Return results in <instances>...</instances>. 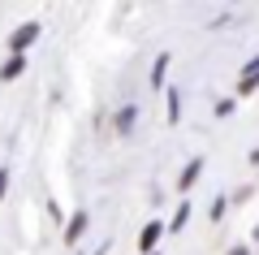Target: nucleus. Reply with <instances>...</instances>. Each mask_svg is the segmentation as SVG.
<instances>
[{
    "mask_svg": "<svg viewBox=\"0 0 259 255\" xmlns=\"http://www.w3.org/2000/svg\"><path fill=\"white\" fill-rule=\"evenodd\" d=\"M39 39V22H22L18 30L9 35V56H26V48Z\"/></svg>",
    "mask_w": 259,
    "mask_h": 255,
    "instance_id": "1",
    "label": "nucleus"
},
{
    "mask_svg": "<svg viewBox=\"0 0 259 255\" xmlns=\"http://www.w3.org/2000/svg\"><path fill=\"white\" fill-rule=\"evenodd\" d=\"M160 238H164V221H147V225L139 229V255H156Z\"/></svg>",
    "mask_w": 259,
    "mask_h": 255,
    "instance_id": "2",
    "label": "nucleus"
},
{
    "mask_svg": "<svg viewBox=\"0 0 259 255\" xmlns=\"http://www.w3.org/2000/svg\"><path fill=\"white\" fill-rule=\"evenodd\" d=\"M87 225H91V216H87V212L78 208L74 216L65 221V242H69V246H78V242H82V234H87Z\"/></svg>",
    "mask_w": 259,
    "mask_h": 255,
    "instance_id": "3",
    "label": "nucleus"
},
{
    "mask_svg": "<svg viewBox=\"0 0 259 255\" xmlns=\"http://www.w3.org/2000/svg\"><path fill=\"white\" fill-rule=\"evenodd\" d=\"M199 177H203V156H194V160L186 164L182 173H177V191H190V186L199 182Z\"/></svg>",
    "mask_w": 259,
    "mask_h": 255,
    "instance_id": "4",
    "label": "nucleus"
},
{
    "mask_svg": "<svg viewBox=\"0 0 259 255\" xmlns=\"http://www.w3.org/2000/svg\"><path fill=\"white\" fill-rule=\"evenodd\" d=\"M255 87H259V52L250 56V65L242 69V78H238V95H250Z\"/></svg>",
    "mask_w": 259,
    "mask_h": 255,
    "instance_id": "5",
    "label": "nucleus"
},
{
    "mask_svg": "<svg viewBox=\"0 0 259 255\" xmlns=\"http://www.w3.org/2000/svg\"><path fill=\"white\" fill-rule=\"evenodd\" d=\"M22 69H26V56H9V61L0 65V82H13V78H22Z\"/></svg>",
    "mask_w": 259,
    "mask_h": 255,
    "instance_id": "6",
    "label": "nucleus"
},
{
    "mask_svg": "<svg viewBox=\"0 0 259 255\" xmlns=\"http://www.w3.org/2000/svg\"><path fill=\"white\" fill-rule=\"evenodd\" d=\"M164 74H168V52H160L151 61V87H164Z\"/></svg>",
    "mask_w": 259,
    "mask_h": 255,
    "instance_id": "7",
    "label": "nucleus"
},
{
    "mask_svg": "<svg viewBox=\"0 0 259 255\" xmlns=\"http://www.w3.org/2000/svg\"><path fill=\"white\" fill-rule=\"evenodd\" d=\"M186 221H190V203H177V212L168 216V225H164V229H173V234H182V229H186Z\"/></svg>",
    "mask_w": 259,
    "mask_h": 255,
    "instance_id": "8",
    "label": "nucleus"
},
{
    "mask_svg": "<svg viewBox=\"0 0 259 255\" xmlns=\"http://www.w3.org/2000/svg\"><path fill=\"white\" fill-rule=\"evenodd\" d=\"M134 117H139V108H134V104H125V108L117 113V130H121V134H130V130H134Z\"/></svg>",
    "mask_w": 259,
    "mask_h": 255,
    "instance_id": "9",
    "label": "nucleus"
},
{
    "mask_svg": "<svg viewBox=\"0 0 259 255\" xmlns=\"http://www.w3.org/2000/svg\"><path fill=\"white\" fill-rule=\"evenodd\" d=\"M182 117V91H168V121Z\"/></svg>",
    "mask_w": 259,
    "mask_h": 255,
    "instance_id": "10",
    "label": "nucleus"
},
{
    "mask_svg": "<svg viewBox=\"0 0 259 255\" xmlns=\"http://www.w3.org/2000/svg\"><path fill=\"white\" fill-rule=\"evenodd\" d=\"M225 212H229V199H225V195H221V199H216V203H212V208H207V216H212V221H221V216H225Z\"/></svg>",
    "mask_w": 259,
    "mask_h": 255,
    "instance_id": "11",
    "label": "nucleus"
},
{
    "mask_svg": "<svg viewBox=\"0 0 259 255\" xmlns=\"http://www.w3.org/2000/svg\"><path fill=\"white\" fill-rule=\"evenodd\" d=\"M233 108H238V100H221V104H216V117H229Z\"/></svg>",
    "mask_w": 259,
    "mask_h": 255,
    "instance_id": "12",
    "label": "nucleus"
},
{
    "mask_svg": "<svg viewBox=\"0 0 259 255\" xmlns=\"http://www.w3.org/2000/svg\"><path fill=\"white\" fill-rule=\"evenodd\" d=\"M225 255H255V251H250V242H233Z\"/></svg>",
    "mask_w": 259,
    "mask_h": 255,
    "instance_id": "13",
    "label": "nucleus"
},
{
    "mask_svg": "<svg viewBox=\"0 0 259 255\" xmlns=\"http://www.w3.org/2000/svg\"><path fill=\"white\" fill-rule=\"evenodd\" d=\"M5 195H9V169H0V203H5Z\"/></svg>",
    "mask_w": 259,
    "mask_h": 255,
    "instance_id": "14",
    "label": "nucleus"
},
{
    "mask_svg": "<svg viewBox=\"0 0 259 255\" xmlns=\"http://www.w3.org/2000/svg\"><path fill=\"white\" fill-rule=\"evenodd\" d=\"M250 242H255V246H250V251H259V225L250 229Z\"/></svg>",
    "mask_w": 259,
    "mask_h": 255,
    "instance_id": "15",
    "label": "nucleus"
}]
</instances>
